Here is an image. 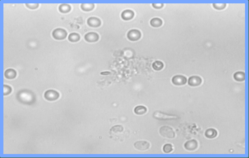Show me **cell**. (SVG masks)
<instances>
[{"label":"cell","instance_id":"6da1fadb","mask_svg":"<svg viewBox=\"0 0 249 158\" xmlns=\"http://www.w3.org/2000/svg\"><path fill=\"white\" fill-rule=\"evenodd\" d=\"M17 98L21 103L26 104H32L35 101L34 94L28 90H22L19 92L17 94Z\"/></svg>","mask_w":249,"mask_h":158},{"label":"cell","instance_id":"7a4b0ae2","mask_svg":"<svg viewBox=\"0 0 249 158\" xmlns=\"http://www.w3.org/2000/svg\"><path fill=\"white\" fill-rule=\"evenodd\" d=\"M159 133L163 137L168 139H173L175 137L174 130L168 126L161 127L159 130Z\"/></svg>","mask_w":249,"mask_h":158},{"label":"cell","instance_id":"3957f363","mask_svg":"<svg viewBox=\"0 0 249 158\" xmlns=\"http://www.w3.org/2000/svg\"><path fill=\"white\" fill-rule=\"evenodd\" d=\"M52 37L56 40H64L66 38L67 36V32L64 29H55L53 31L52 33Z\"/></svg>","mask_w":249,"mask_h":158},{"label":"cell","instance_id":"277c9868","mask_svg":"<svg viewBox=\"0 0 249 158\" xmlns=\"http://www.w3.org/2000/svg\"><path fill=\"white\" fill-rule=\"evenodd\" d=\"M142 36L141 32L139 30L137 29H130L127 34L128 39L132 42H135L139 40Z\"/></svg>","mask_w":249,"mask_h":158},{"label":"cell","instance_id":"5b68a950","mask_svg":"<svg viewBox=\"0 0 249 158\" xmlns=\"http://www.w3.org/2000/svg\"><path fill=\"white\" fill-rule=\"evenodd\" d=\"M59 92L55 90H49L45 92L44 96L46 100L48 101H55L59 98Z\"/></svg>","mask_w":249,"mask_h":158},{"label":"cell","instance_id":"8992f818","mask_svg":"<svg viewBox=\"0 0 249 158\" xmlns=\"http://www.w3.org/2000/svg\"><path fill=\"white\" fill-rule=\"evenodd\" d=\"M172 82L176 86H182L186 84L187 79L182 75H176L172 78Z\"/></svg>","mask_w":249,"mask_h":158},{"label":"cell","instance_id":"52a82bcc","mask_svg":"<svg viewBox=\"0 0 249 158\" xmlns=\"http://www.w3.org/2000/svg\"><path fill=\"white\" fill-rule=\"evenodd\" d=\"M188 83L190 86H199L202 83V79L199 76L193 75L189 78Z\"/></svg>","mask_w":249,"mask_h":158},{"label":"cell","instance_id":"ba28073f","mask_svg":"<svg viewBox=\"0 0 249 158\" xmlns=\"http://www.w3.org/2000/svg\"><path fill=\"white\" fill-rule=\"evenodd\" d=\"M134 147L139 151H145L150 148V144L145 141H139L135 142L134 144Z\"/></svg>","mask_w":249,"mask_h":158},{"label":"cell","instance_id":"9c48e42d","mask_svg":"<svg viewBox=\"0 0 249 158\" xmlns=\"http://www.w3.org/2000/svg\"><path fill=\"white\" fill-rule=\"evenodd\" d=\"M84 39L88 43H94L99 40V35L96 32H90L86 34L84 36Z\"/></svg>","mask_w":249,"mask_h":158},{"label":"cell","instance_id":"30bf717a","mask_svg":"<svg viewBox=\"0 0 249 158\" xmlns=\"http://www.w3.org/2000/svg\"><path fill=\"white\" fill-rule=\"evenodd\" d=\"M87 24L89 26L91 27H99L101 26V20L97 18V17H94V16H92L89 18L87 20Z\"/></svg>","mask_w":249,"mask_h":158},{"label":"cell","instance_id":"8fae6325","mask_svg":"<svg viewBox=\"0 0 249 158\" xmlns=\"http://www.w3.org/2000/svg\"><path fill=\"white\" fill-rule=\"evenodd\" d=\"M184 147L188 151H194L198 147V142L195 140H191L187 141L184 144Z\"/></svg>","mask_w":249,"mask_h":158},{"label":"cell","instance_id":"7c38bea8","mask_svg":"<svg viewBox=\"0 0 249 158\" xmlns=\"http://www.w3.org/2000/svg\"><path fill=\"white\" fill-rule=\"evenodd\" d=\"M134 16V13L132 10H125L121 13V18L124 21H130Z\"/></svg>","mask_w":249,"mask_h":158},{"label":"cell","instance_id":"4fadbf2b","mask_svg":"<svg viewBox=\"0 0 249 158\" xmlns=\"http://www.w3.org/2000/svg\"><path fill=\"white\" fill-rule=\"evenodd\" d=\"M205 137L209 139H212L217 137V130L213 128L208 129L205 131Z\"/></svg>","mask_w":249,"mask_h":158},{"label":"cell","instance_id":"5bb4252c","mask_svg":"<svg viewBox=\"0 0 249 158\" xmlns=\"http://www.w3.org/2000/svg\"><path fill=\"white\" fill-rule=\"evenodd\" d=\"M154 117L159 120H168L174 117H171L170 115L164 114L161 112H155L154 114Z\"/></svg>","mask_w":249,"mask_h":158},{"label":"cell","instance_id":"9a60e30c","mask_svg":"<svg viewBox=\"0 0 249 158\" xmlns=\"http://www.w3.org/2000/svg\"><path fill=\"white\" fill-rule=\"evenodd\" d=\"M147 111L146 107L143 105H138L134 109V113L137 115H143L145 114Z\"/></svg>","mask_w":249,"mask_h":158},{"label":"cell","instance_id":"2e32d148","mask_svg":"<svg viewBox=\"0 0 249 158\" xmlns=\"http://www.w3.org/2000/svg\"><path fill=\"white\" fill-rule=\"evenodd\" d=\"M17 76V72L13 69H9L5 72V77L8 79H13Z\"/></svg>","mask_w":249,"mask_h":158},{"label":"cell","instance_id":"e0dca14e","mask_svg":"<svg viewBox=\"0 0 249 158\" xmlns=\"http://www.w3.org/2000/svg\"><path fill=\"white\" fill-rule=\"evenodd\" d=\"M150 25L153 27H159L163 24V21L159 18H154L150 21Z\"/></svg>","mask_w":249,"mask_h":158},{"label":"cell","instance_id":"ac0fdd59","mask_svg":"<svg viewBox=\"0 0 249 158\" xmlns=\"http://www.w3.org/2000/svg\"><path fill=\"white\" fill-rule=\"evenodd\" d=\"M71 10V7L70 5L63 3L61 4L59 7V10L61 13H68Z\"/></svg>","mask_w":249,"mask_h":158},{"label":"cell","instance_id":"d6986e66","mask_svg":"<svg viewBox=\"0 0 249 158\" xmlns=\"http://www.w3.org/2000/svg\"><path fill=\"white\" fill-rule=\"evenodd\" d=\"M233 77L235 81L242 82L245 79V74L243 72H236L234 74Z\"/></svg>","mask_w":249,"mask_h":158},{"label":"cell","instance_id":"ffe728a7","mask_svg":"<svg viewBox=\"0 0 249 158\" xmlns=\"http://www.w3.org/2000/svg\"><path fill=\"white\" fill-rule=\"evenodd\" d=\"M152 67L156 71H160L164 67V64L161 61H156L152 64Z\"/></svg>","mask_w":249,"mask_h":158},{"label":"cell","instance_id":"44dd1931","mask_svg":"<svg viewBox=\"0 0 249 158\" xmlns=\"http://www.w3.org/2000/svg\"><path fill=\"white\" fill-rule=\"evenodd\" d=\"M80 36L77 33H71L68 36V40L72 43H76L80 40Z\"/></svg>","mask_w":249,"mask_h":158},{"label":"cell","instance_id":"7402d4cb","mask_svg":"<svg viewBox=\"0 0 249 158\" xmlns=\"http://www.w3.org/2000/svg\"><path fill=\"white\" fill-rule=\"evenodd\" d=\"M94 8V4L93 3H82L81 5V8L83 11L90 12Z\"/></svg>","mask_w":249,"mask_h":158},{"label":"cell","instance_id":"603a6c76","mask_svg":"<svg viewBox=\"0 0 249 158\" xmlns=\"http://www.w3.org/2000/svg\"><path fill=\"white\" fill-rule=\"evenodd\" d=\"M173 150L172 146L170 144H167L164 145L163 147V151L165 153H170Z\"/></svg>","mask_w":249,"mask_h":158},{"label":"cell","instance_id":"cb8c5ba5","mask_svg":"<svg viewBox=\"0 0 249 158\" xmlns=\"http://www.w3.org/2000/svg\"><path fill=\"white\" fill-rule=\"evenodd\" d=\"M213 6L215 9L217 10H222L226 8V4L225 3H213Z\"/></svg>","mask_w":249,"mask_h":158},{"label":"cell","instance_id":"d4e9b609","mask_svg":"<svg viewBox=\"0 0 249 158\" xmlns=\"http://www.w3.org/2000/svg\"><path fill=\"white\" fill-rule=\"evenodd\" d=\"M123 130V128L121 125H116L110 129V131L114 133H118L122 132Z\"/></svg>","mask_w":249,"mask_h":158},{"label":"cell","instance_id":"484cf974","mask_svg":"<svg viewBox=\"0 0 249 158\" xmlns=\"http://www.w3.org/2000/svg\"><path fill=\"white\" fill-rule=\"evenodd\" d=\"M12 88L8 85H5L3 86V94L4 95H8L9 94H10L12 92Z\"/></svg>","mask_w":249,"mask_h":158},{"label":"cell","instance_id":"4316f807","mask_svg":"<svg viewBox=\"0 0 249 158\" xmlns=\"http://www.w3.org/2000/svg\"><path fill=\"white\" fill-rule=\"evenodd\" d=\"M26 6L30 9H36L39 7V3H26Z\"/></svg>","mask_w":249,"mask_h":158},{"label":"cell","instance_id":"83f0119b","mask_svg":"<svg viewBox=\"0 0 249 158\" xmlns=\"http://www.w3.org/2000/svg\"><path fill=\"white\" fill-rule=\"evenodd\" d=\"M152 6L155 9H161V8H162L163 7L164 4L163 3H152Z\"/></svg>","mask_w":249,"mask_h":158}]
</instances>
